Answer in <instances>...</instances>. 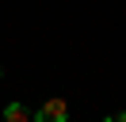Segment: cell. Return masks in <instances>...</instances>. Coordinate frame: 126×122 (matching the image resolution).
<instances>
[{
	"label": "cell",
	"mask_w": 126,
	"mask_h": 122,
	"mask_svg": "<svg viewBox=\"0 0 126 122\" xmlns=\"http://www.w3.org/2000/svg\"><path fill=\"white\" fill-rule=\"evenodd\" d=\"M34 122H69V103L65 99H46L34 111Z\"/></svg>",
	"instance_id": "cell-1"
},
{
	"label": "cell",
	"mask_w": 126,
	"mask_h": 122,
	"mask_svg": "<svg viewBox=\"0 0 126 122\" xmlns=\"http://www.w3.org/2000/svg\"><path fill=\"white\" fill-rule=\"evenodd\" d=\"M4 122H34V114L27 111L23 103H8L4 107Z\"/></svg>",
	"instance_id": "cell-2"
},
{
	"label": "cell",
	"mask_w": 126,
	"mask_h": 122,
	"mask_svg": "<svg viewBox=\"0 0 126 122\" xmlns=\"http://www.w3.org/2000/svg\"><path fill=\"white\" fill-rule=\"evenodd\" d=\"M103 122H126V111L122 114H111V118H103Z\"/></svg>",
	"instance_id": "cell-3"
},
{
	"label": "cell",
	"mask_w": 126,
	"mask_h": 122,
	"mask_svg": "<svg viewBox=\"0 0 126 122\" xmlns=\"http://www.w3.org/2000/svg\"><path fill=\"white\" fill-rule=\"evenodd\" d=\"M0 76H4V65H0Z\"/></svg>",
	"instance_id": "cell-4"
}]
</instances>
